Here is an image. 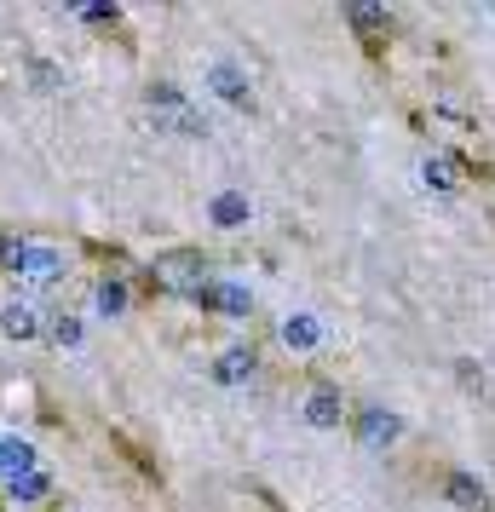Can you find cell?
<instances>
[{
  "mask_svg": "<svg viewBox=\"0 0 495 512\" xmlns=\"http://www.w3.org/2000/svg\"><path fill=\"white\" fill-rule=\"evenodd\" d=\"M202 282H208V259L196 254V248L156 254V265H150V288H156V294H185V300H196Z\"/></svg>",
  "mask_w": 495,
  "mask_h": 512,
  "instance_id": "6da1fadb",
  "label": "cell"
},
{
  "mask_svg": "<svg viewBox=\"0 0 495 512\" xmlns=\"http://www.w3.org/2000/svg\"><path fill=\"white\" fill-rule=\"evenodd\" d=\"M196 305H202V311H219V317H248V311H254V294L236 288V282L208 277L202 282V294H196Z\"/></svg>",
  "mask_w": 495,
  "mask_h": 512,
  "instance_id": "7a4b0ae2",
  "label": "cell"
},
{
  "mask_svg": "<svg viewBox=\"0 0 495 512\" xmlns=\"http://www.w3.org/2000/svg\"><path fill=\"white\" fill-rule=\"evenodd\" d=\"M346 24L363 35V47H369V52H380V47H386L380 35L392 29V18H386V6H363V0H357V6H346Z\"/></svg>",
  "mask_w": 495,
  "mask_h": 512,
  "instance_id": "3957f363",
  "label": "cell"
},
{
  "mask_svg": "<svg viewBox=\"0 0 495 512\" xmlns=\"http://www.w3.org/2000/svg\"><path fill=\"white\" fill-rule=\"evenodd\" d=\"M306 420L317 426V432H334V426L346 420V397L334 392V386H317V392L306 397Z\"/></svg>",
  "mask_w": 495,
  "mask_h": 512,
  "instance_id": "277c9868",
  "label": "cell"
},
{
  "mask_svg": "<svg viewBox=\"0 0 495 512\" xmlns=\"http://www.w3.org/2000/svg\"><path fill=\"white\" fill-rule=\"evenodd\" d=\"M0 334L6 340H41V317L29 300H6L0 305Z\"/></svg>",
  "mask_w": 495,
  "mask_h": 512,
  "instance_id": "5b68a950",
  "label": "cell"
},
{
  "mask_svg": "<svg viewBox=\"0 0 495 512\" xmlns=\"http://www.w3.org/2000/svg\"><path fill=\"white\" fill-rule=\"evenodd\" d=\"M254 369H260V357H254L248 346H231L219 363H213V380H219V386H248Z\"/></svg>",
  "mask_w": 495,
  "mask_h": 512,
  "instance_id": "8992f818",
  "label": "cell"
},
{
  "mask_svg": "<svg viewBox=\"0 0 495 512\" xmlns=\"http://www.w3.org/2000/svg\"><path fill=\"white\" fill-rule=\"evenodd\" d=\"M213 93L225 98V104H236V110H248V104H254V87H248V75L236 70V64H213Z\"/></svg>",
  "mask_w": 495,
  "mask_h": 512,
  "instance_id": "52a82bcc",
  "label": "cell"
},
{
  "mask_svg": "<svg viewBox=\"0 0 495 512\" xmlns=\"http://www.w3.org/2000/svg\"><path fill=\"white\" fill-rule=\"evenodd\" d=\"M444 495H449L461 512H484V507H490V489L478 484V478H467V472H449V478H444Z\"/></svg>",
  "mask_w": 495,
  "mask_h": 512,
  "instance_id": "ba28073f",
  "label": "cell"
},
{
  "mask_svg": "<svg viewBox=\"0 0 495 512\" xmlns=\"http://www.w3.org/2000/svg\"><path fill=\"white\" fill-rule=\"evenodd\" d=\"M398 420L386 415V409H357V438L369 443V449H380V443H398Z\"/></svg>",
  "mask_w": 495,
  "mask_h": 512,
  "instance_id": "9c48e42d",
  "label": "cell"
},
{
  "mask_svg": "<svg viewBox=\"0 0 495 512\" xmlns=\"http://www.w3.org/2000/svg\"><path fill=\"white\" fill-rule=\"evenodd\" d=\"M472 167L461 162V156H426V167H421V179L432 190H461V179H467Z\"/></svg>",
  "mask_w": 495,
  "mask_h": 512,
  "instance_id": "30bf717a",
  "label": "cell"
},
{
  "mask_svg": "<svg viewBox=\"0 0 495 512\" xmlns=\"http://www.w3.org/2000/svg\"><path fill=\"white\" fill-rule=\"evenodd\" d=\"M283 346L288 351H317L323 346V323H317L311 311H294V317L283 323Z\"/></svg>",
  "mask_w": 495,
  "mask_h": 512,
  "instance_id": "8fae6325",
  "label": "cell"
},
{
  "mask_svg": "<svg viewBox=\"0 0 495 512\" xmlns=\"http://www.w3.org/2000/svg\"><path fill=\"white\" fill-rule=\"evenodd\" d=\"M24 472H35V449H29L24 438H0V478L18 484Z\"/></svg>",
  "mask_w": 495,
  "mask_h": 512,
  "instance_id": "7c38bea8",
  "label": "cell"
},
{
  "mask_svg": "<svg viewBox=\"0 0 495 512\" xmlns=\"http://www.w3.org/2000/svg\"><path fill=\"white\" fill-rule=\"evenodd\" d=\"M93 305L104 311V317H121V311H127V282H121V277H104V282L93 288Z\"/></svg>",
  "mask_w": 495,
  "mask_h": 512,
  "instance_id": "4fadbf2b",
  "label": "cell"
},
{
  "mask_svg": "<svg viewBox=\"0 0 495 512\" xmlns=\"http://www.w3.org/2000/svg\"><path fill=\"white\" fill-rule=\"evenodd\" d=\"M12 495H18V501H41V495H47V472H41V466H35V472H24V478L12 484Z\"/></svg>",
  "mask_w": 495,
  "mask_h": 512,
  "instance_id": "5bb4252c",
  "label": "cell"
},
{
  "mask_svg": "<svg viewBox=\"0 0 495 512\" xmlns=\"http://www.w3.org/2000/svg\"><path fill=\"white\" fill-rule=\"evenodd\" d=\"M52 340H58V346H75V340H81V328H75V317L70 311H58V317H52V328H47Z\"/></svg>",
  "mask_w": 495,
  "mask_h": 512,
  "instance_id": "9a60e30c",
  "label": "cell"
},
{
  "mask_svg": "<svg viewBox=\"0 0 495 512\" xmlns=\"http://www.w3.org/2000/svg\"><path fill=\"white\" fill-rule=\"evenodd\" d=\"M242 213H248V208H242L236 196H225V202H219V219H225V225H231V219H242Z\"/></svg>",
  "mask_w": 495,
  "mask_h": 512,
  "instance_id": "2e32d148",
  "label": "cell"
}]
</instances>
